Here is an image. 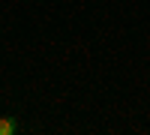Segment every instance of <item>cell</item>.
Listing matches in <instances>:
<instances>
[{"mask_svg": "<svg viewBox=\"0 0 150 135\" xmlns=\"http://www.w3.org/2000/svg\"><path fill=\"white\" fill-rule=\"evenodd\" d=\"M15 129H18V123L12 117H0V135H12Z\"/></svg>", "mask_w": 150, "mask_h": 135, "instance_id": "cell-1", "label": "cell"}]
</instances>
